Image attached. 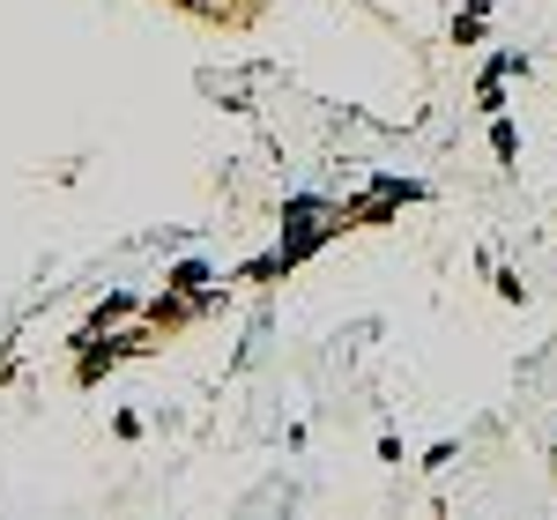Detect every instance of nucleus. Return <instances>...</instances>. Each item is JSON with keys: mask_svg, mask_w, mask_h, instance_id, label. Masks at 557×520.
Returning <instances> with one entry per match:
<instances>
[{"mask_svg": "<svg viewBox=\"0 0 557 520\" xmlns=\"http://www.w3.org/2000/svg\"><path fill=\"white\" fill-rule=\"evenodd\" d=\"M491 157H498V164H513V157H520V134H513L506 112H491Z\"/></svg>", "mask_w": 557, "mask_h": 520, "instance_id": "nucleus-1", "label": "nucleus"}, {"mask_svg": "<svg viewBox=\"0 0 557 520\" xmlns=\"http://www.w3.org/2000/svg\"><path fill=\"white\" fill-rule=\"evenodd\" d=\"M483 23H491V8H469V15L454 23V45H475V38H483Z\"/></svg>", "mask_w": 557, "mask_h": 520, "instance_id": "nucleus-2", "label": "nucleus"}, {"mask_svg": "<svg viewBox=\"0 0 557 520\" xmlns=\"http://www.w3.org/2000/svg\"><path fill=\"white\" fill-rule=\"evenodd\" d=\"M475 104H483V112H506V75H483V89H475Z\"/></svg>", "mask_w": 557, "mask_h": 520, "instance_id": "nucleus-3", "label": "nucleus"}, {"mask_svg": "<svg viewBox=\"0 0 557 520\" xmlns=\"http://www.w3.org/2000/svg\"><path fill=\"white\" fill-rule=\"evenodd\" d=\"M498 298H506V305H520V298H528V283H520V268H498Z\"/></svg>", "mask_w": 557, "mask_h": 520, "instance_id": "nucleus-4", "label": "nucleus"}]
</instances>
